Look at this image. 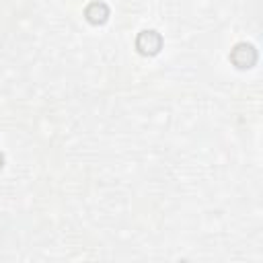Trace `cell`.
Returning <instances> with one entry per match:
<instances>
[{
  "label": "cell",
  "mask_w": 263,
  "mask_h": 263,
  "mask_svg": "<svg viewBox=\"0 0 263 263\" xmlns=\"http://www.w3.org/2000/svg\"><path fill=\"white\" fill-rule=\"evenodd\" d=\"M136 45L140 49V53L144 55H154L160 51V45H162V39L160 35L154 31V29H148V31H142L136 39Z\"/></svg>",
  "instance_id": "cell-1"
},
{
  "label": "cell",
  "mask_w": 263,
  "mask_h": 263,
  "mask_svg": "<svg viewBox=\"0 0 263 263\" xmlns=\"http://www.w3.org/2000/svg\"><path fill=\"white\" fill-rule=\"evenodd\" d=\"M84 16H86L88 23H92V25H101V23L107 21V16H109V8H107V4H103V2H92V4L86 6Z\"/></svg>",
  "instance_id": "cell-2"
}]
</instances>
